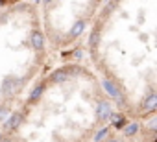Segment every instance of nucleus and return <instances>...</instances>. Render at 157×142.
Instances as JSON below:
<instances>
[{"label": "nucleus", "instance_id": "20e7f679", "mask_svg": "<svg viewBox=\"0 0 157 142\" xmlns=\"http://www.w3.org/2000/svg\"><path fill=\"white\" fill-rule=\"evenodd\" d=\"M32 46H33L35 50H43L44 39H43V33H41V32H33V33H32Z\"/></svg>", "mask_w": 157, "mask_h": 142}, {"label": "nucleus", "instance_id": "423d86ee", "mask_svg": "<svg viewBox=\"0 0 157 142\" xmlns=\"http://www.w3.org/2000/svg\"><path fill=\"white\" fill-rule=\"evenodd\" d=\"M83 30H85V21H78V22L72 26V30H70V37L74 39V37H78V35H82Z\"/></svg>", "mask_w": 157, "mask_h": 142}, {"label": "nucleus", "instance_id": "dca6fc26", "mask_svg": "<svg viewBox=\"0 0 157 142\" xmlns=\"http://www.w3.org/2000/svg\"><path fill=\"white\" fill-rule=\"evenodd\" d=\"M107 142H120V140H107Z\"/></svg>", "mask_w": 157, "mask_h": 142}, {"label": "nucleus", "instance_id": "0eeeda50", "mask_svg": "<svg viewBox=\"0 0 157 142\" xmlns=\"http://www.w3.org/2000/svg\"><path fill=\"white\" fill-rule=\"evenodd\" d=\"M50 78H52V81H54V83L67 81V80H68V70H57V72H54Z\"/></svg>", "mask_w": 157, "mask_h": 142}, {"label": "nucleus", "instance_id": "ddd939ff", "mask_svg": "<svg viewBox=\"0 0 157 142\" xmlns=\"http://www.w3.org/2000/svg\"><path fill=\"white\" fill-rule=\"evenodd\" d=\"M6 114V107H0V118H2Z\"/></svg>", "mask_w": 157, "mask_h": 142}, {"label": "nucleus", "instance_id": "2eb2a0df", "mask_svg": "<svg viewBox=\"0 0 157 142\" xmlns=\"http://www.w3.org/2000/svg\"><path fill=\"white\" fill-rule=\"evenodd\" d=\"M0 142H10V140H8V138H2V140H0Z\"/></svg>", "mask_w": 157, "mask_h": 142}, {"label": "nucleus", "instance_id": "f8f14e48", "mask_svg": "<svg viewBox=\"0 0 157 142\" xmlns=\"http://www.w3.org/2000/svg\"><path fill=\"white\" fill-rule=\"evenodd\" d=\"M96 37H98V33H96V32H93V35H91V46H94V44H96Z\"/></svg>", "mask_w": 157, "mask_h": 142}, {"label": "nucleus", "instance_id": "4468645a", "mask_svg": "<svg viewBox=\"0 0 157 142\" xmlns=\"http://www.w3.org/2000/svg\"><path fill=\"white\" fill-rule=\"evenodd\" d=\"M155 124H157V122H155V120H151V122H150V129H155Z\"/></svg>", "mask_w": 157, "mask_h": 142}, {"label": "nucleus", "instance_id": "f03ea898", "mask_svg": "<svg viewBox=\"0 0 157 142\" xmlns=\"http://www.w3.org/2000/svg\"><path fill=\"white\" fill-rule=\"evenodd\" d=\"M96 113H98V120H107V118H111V105L109 103H105V102H100L98 103V109H96Z\"/></svg>", "mask_w": 157, "mask_h": 142}, {"label": "nucleus", "instance_id": "39448f33", "mask_svg": "<svg viewBox=\"0 0 157 142\" xmlns=\"http://www.w3.org/2000/svg\"><path fill=\"white\" fill-rule=\"evenodd\" d=\"M155 105H157V96H155V94H150V96L142 102L140 107H142L144 111H150V113H151V111L155 109Z\"/></svg>", "mask_w": 157, "mask_h": 142}, {"label": "nucleus", "instance_id": "7ed1b4c3", "mask_svg": "<svg viewBox=\"0 0 157 142\" xmlns=\"http://www.w3.org/2000/svg\"><path fill=\"white\" fill-rule=\"evenodd\" d=\"M21 122H22V114H21V113H13V114L8 118L6 127H10V129H17V127L21 125Z\"/></svg>", "mask_w": 157, "mask_h": 142}, {"label": "nucleus", "instance_id": "1a4fd4ad", "mask_svg": "<svg viewBox=\"0 0 157 142\" xmlns=\"http://www.w3.org/2000/svg\"><path fill=\"white\" fill-rule=\"evenodd\" d=\"M41 94H43V87L39 85V87H35V89L32 91V94H30V100H32V102H35V100H39V96H41Z\"/></svg>", "mask_w": 157, "mask_h": 142}, {"label": "nucleus", "instance_id": "f3484780", "mask_svg": "<svg viewBox=\"0 0 157 142\" xmlns=\"http://www.w3.org/2000/svg\"><path fill=\"white\" fill-rule=\"evenodd\" d=\"M0 6H2V2H0Z\"/></svg>", "mask_w": 157, "mask_h": 142}, {"label": "nucleus", "instance_id": "f257e3e1", "mask_svg": "<svg viewBox=\"0 0 157 142\" xmlns=\"http://www.w3.org/2000/svg\"><path fill=\"white\" fill-rule=\"evenodd\" d=\"M104 89H105V91H107V94H109V96H113L120 105L124 103V96H122V92L118 91V87H117L113 81H107V80H105V81H104Z\"/></svg>", "mask_w": 157, "mask_h": 142}, {"label": "nucleus", "instance_id": "9d476101", "mask_svg": "<svg viewBox=\"0 0 157 142\" xmlns=\"http://www.w3.org/2000/svg\"><path fill=\"white\" fill-rule=\"evenodd\" d=\"M111 118L115 120V127H118V129H120V127H124V124H126V120H124V118H117L115 114H111Z\"/></svg>", "mask_w": 157, "mask_h": 142}, {"label": "nucleus", "instance_id": "6e6552de", "mask_svg": "<svg viewBox=\"0 0 157 142\" xmlns=\"http://www.w3.org/2000/svg\"><path fill=\"white\" fill-rule=\"evenodd\" d=\"M137 131H139V124H137V122H133V124H129V125H128V127L124 129V133H126L128 136H131V135H135Z\"/></svg>", "mask_w": 157, "mask_h": 142}, {"label": "nucleus", "instance_id": "9b49d317", "mask_svg": "<svg viewBox=\"0 0 157 142\" xmlns=\"http://www.w3.org/2000/svg\"><path fill=\"white\" fill-rule=\"evenodd\" d=\"M105 135H107V127H104L102 131H98V133H96V136H94V140H96V142H100Z\"/></svg>", "mask_w": 157, "mask_h": 142}]
</instances>
